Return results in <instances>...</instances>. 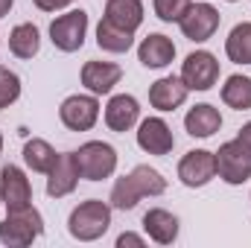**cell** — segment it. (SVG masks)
<instances>
[{
  "mask_svg": "<svg viewBox=\"0 0 251 248\" xmlns=\"http://www.w3.org/2000/svg\"><path fill=\"white\" fill-rule=\"evenodd\" d=\"M108 228H111V204H105L102 198L79 201L67 216V231L79 243H94Z\"/></svg>",
  "mask_w": 251,
  "mask_h": 248,
  "instance_id": "cell-1",
  "label": "cell"
},
{
  "mask_svg": "<svg viewBox=\"0 0 251 248\" xmlns=\"http://www.w3.org/2000/svg\"><path fill=\"white\" fill-rule=\"evenodd\" d=\"M44 234V216L26 204L18 210H6V219L0 222V243L9 248H26Z\"/></svg>",
  "mask_w": 251,
  "mask_h": 248,
  "instance_id": "cell-2",
  "label": "cell"
},
{
  "mask_svg": "<svg viewBox=\"0 0 251 248\" xmlns=\"http://www.w3.org/2000/svg\"><path fill=\"white\" fill-rule=\"evenodd\" d=\"M73 155H76V164H79V173H82L85 181L111 178L114 170H117V149L105 140H88Z\"/></svg>",
  "mask_w": 251,
  "mask_h": 248,
  "instance_id": "cell-3",
  "label": "cell"
},
{
  "mask_svg": "<svg viewBox=\"0 0 251 248\" xmlns=\"http://www.w3.org/2000/svg\"><path fill=\"white\" fill-rule=\"evenodd\" d=\"M216 155V175L225 181V184H246L251 178V146H246L240 137L228 140L219 146Z\"/></svg>",
  "mask_w": 251,
  "mask_h": 248,
  "instance_id": "cell-4",
  "label": "cell"
},
{
  "mask_svg": "<svg viewBox=\"0 0 251 248\" xmlns=\"http://www.w3.org/2000/svg\"><path fill=\"white\" fill-rule=\"evenodd\" d=\"M85 38H88V12H82V9H70L50 24V41L62 53L82 50Z\"/></svg>",
  "mask_w": 251,
  "mask_h": 248,
  "instance_id": "cell-5",
  "label": "cell"
},
{
  "mask_svg": "<svg viewBox=\"0 0 251 248\" xmlns=\"http://www.w3.org/2000/svg\"><path fill=\"white\" fill-rule=\"evenodd\" d=\"M219 21H222V15H219V9L213 3H190V9L184 12V18L178 21V26H181V35L187 41L204 44L207 38L216 35Z\"/></svg>",
  "mask_w": 251,
  "mask_h": 248,
  "instance_id": "cell-6",
  "label": "cell"
},
{
  "mask_svg": "<svg viewBox=\"0 0 251 248\" xmlns=\"http://www.w3.org/2000/svg\"><path fill=\"white\" fill-rule=\"evenodd\" d=\"M59 120L70 131H91L100 120V99L94 94H70L59 105Z\"/></svg>",
  "mask_w": 251,
  "mask_h": 248,
  "instance_id": "cell-7",
  "label": "cell"
},
{
  "mask_svg": "<svg viewBox=\"0 0 251 248\" xmlns=\"http://www.w3.org/2000/svg\"><path fill=\"white\" fill-rule=\"evenodd\" d=\"M181 82L190 91H210L219 82V59L207 50H196L181 62Z\"/></svg>",
  "mask_w": 251,
  "mask_h": 248,
  "instance_id": "cell-8",
  "label": "cell"
},
{
  "mask_svg": "<svg viewBox=\"0 0 251 248\" xmlns=\"http://www.w3.org/2000/svg\"><path fill=\"white\" fill-rule=\"evenodd\" d=\"M178 178L190 190L210 184L216 178V155L207 149H190L187 155L178 161Z\"/></svg>",
  "mask_w": 251,
  "mask_h": 248,
  "instance_id": "cell-9",
  "label": "cell"
},
{
  "mask_svg": "<svg viewBox=\"0 0 251 248\" xmlns=\"http://www.w3.org/2000/svg\"><path fill=\"white\" fill-rule=\"evenodd\" d=\"M137 146L146 155H170L176 146V134L164 117H146L137 123Z\"/></svg>",
  "mask_w": 251,
  "mask_h": 248,
  "instance_id": "cell-10",
  "label": "cell"
},
{
  "mask_svg": "<svg viewBox=\"0 0 251 248\" xmlns=\"http://www.w3.org/2000/svg\"><path fill=\"white\" fill-rule=\"evenodd\" d=\"M0 198L6 210H18L32 204V184L26 178V173L15 164H3L0 170Z\"/></svg>",
  "mask_w": 251,
  "mask_h": 248,
  "instance_id": "cell-11",
  "label": "cell"
},
{
  "mask_svg": "<svg viewBox=\"0 0 251 248\" xmlns=\"http://www.w3.org/2000/svg\"><path fill=\"white\" fill-rule=\"evenodd\" d=\"M82 85L88 88V94L94 97H105L114 91V85H120L123 79V67L114 62H85L82 73H79Z\"/></svg>",
  "mask_w": 251,
  "mask_h": 248,
  "instance_id": "cell-12",
  "label": "cell"
},
{
  "mask_svg": "<svg viewBox=\"0 0 251 248\" xmlns=\"http://www.w3.org/2000/svg\"><path fill=\"white\" fill-rule=\"evenodd\" d=\"M190 88L181 82V76H161L149 85V105L155 111H176L187 102Z\"/></svg>",
  "mask_w": 251,
  "mask_h": 248,
  "instance_id": "cell-13",
  "label": "cell"
},
{
  "mask_svg": "<svg viewBox=\"0 0 251 248\" xmlns=\"http://www.w3.org/2000/svg\"><path fill=\"white\" fill-rule=\"evenodd\" d=\"M82 173H79V164H76V155L73 152H62L59 161L53 164V170L47 173V196L50 198H64L70 196L76 184H79Z\"/></svg>",
  "mask_w": 251,
  "mask_h": 248,
  "instance_id": "cell-14",
  "label": "cell"
},
{
  "mask_svg": "<svg viewBox=\"0 0 251 248\" xmlns=\"http://www.w3.org/2000/svg\"><path fill=\"white\" fill-rule=\"evenodd\" d=\"M105 125L117 134L131 131L134 125L140 123V102L131 97V94H114L105 105Z\"/></svg>",
  "mask_w": 251,
  "mask_h": 248,
  "instance_id": "cell-15",
  "label": "cell"
},
{
  "mask_svg": "<svg viewBox=\"0 0 251 248\" xmlns=\"http://www.w3.org/2000/svg\"><path fill=\"white\" fill-rule=\"evenodd\" d=\"M173 59H176V44L164 32H149L137 44V62L149 70H164L167 64H173Z\"/></svg>",
  "mask_w": 251,
  "mask_h": 248,
  "instance_id": "cell-16",
  "label": "cell"
},
{
  "mask_svg": "<svg viewBox=\"0 0 251 248\" xmlns=\"http://www.w3.org/2000/svg\"><path fill=\"white\" fill-rule=\"evenodd\" d=\"M143 231L158 246H173L178 240V216L164 207H149L143 213Z\"/></svg>",
  "mask_w": 251,
  "mask_h": 248,
  "instance_id": "cell-17",
  "label": "cell"
},
{
  "mask_svg": "<svg viewBox=\"0 0 251 248\" xmlns=\"http://www.w3.org/2000/svg\"><path fill=\"white\" fill-rule=\"evenodd\" d=\"M184 128H187L190 137H213L219 128H222V114H219V108L216 105H210V102H199V105H193L187 114H184Z\"/></svg>",
  "mask_w": 251,
  "mask_h": 248,
  "instance_id": "cell-18",
  "label": "cell"
},
{
  "mask_svg": "<svg viewBox=\"0 0 251 248\" xmlns=\"http://www.w3.org/2000/svg\"><path fill=\"white\" fill-rule=\"evenodd\" d=\"M131 44H134V32H128L123 26L111 24L108 18H102V21L97 24V47H100V50L120 56V53H128V50H131Z\"/></svg>",
  "mask_w": 251,
  "mask_h": 248,
  "instance_id": "cell-19",
  "label": "cell"
},
{
  "mask_svg": "<svg viewBox=\"0 0 251 248\" xmlns=\"http://www.w3.org/2000/svg\"><path fill=\"white\" fill-rule=\"evenodd\" d=\"M105 18L128 32H137L143 24V3L140 0H108L105 3Z\"/></svg>",
  "mask_w": 251,
  "mask_h": 248,
  "instance_id": "cell-20",
  "label": "cell"
},
{
  "mask_svg": "<svg viewBox=\"0 0 251 248\" xmlns=\"http://www.w3.org/2000/svg\"><path fill=\"white\" fill-rule=\"evenodd\" d=\"M41 50V32L35 24H18L9 32V53L18 59H32Z\"/></svg>",
  "mask_w": 251,
  "mask_h": 248,
  "instance_id": "cell-21",
  "label": "cell"
},
{
  "mask_svg": "<svg viewBox=\"0 0 251 248\" xmlns=\"http://www.w3.org/2000/svg\"><path fill=\"white\" fill-rule=\"evenodd\" d=\"M56 161H59V152H56L44 137H29V140L24 143V164H26L32 173H44V175H47Z\"/></svg>",
  "mask_w": 251,
  "mask_h": 248,
  "instance_id": "cell-22",
  "label": "cell"
},
{
  "mask_svg": "<svg viewBox=\"0 0 251 248\" xmlns=\"http://www.w3.org/2000/svg\"><path fill=\"white\" fill-rule=\"evenodd\" d=\"M222 102L234 111H249L251 108V76L234 73L222 85Z\"/></svg>",
  "mask_w": 251,
  "mask_h": 248,
  "instance_id": "cell-23",
  "label": "cell"
},
{
  "mask_svg": "<svg viewBox=\"0 0 251 248\" xmlns=\"http://www.w3.org/2000/svg\"><path fill=\"white\" fill-rule=\"evenodd\" d=\"M225 56L234 64H251V24H237L225 38Z\"/></svg>",
  "mask_w": 251,
  "mask_h": 248,
  "instance_id": "cell-24",
  "label": "cell"
},
{
  "mask_svg": "<svg viewBox=\"0 0 251 248\" xmlns=\"http://www.w3.org/2000/svg\"><path fill=\"white\" fill-rule=\"evenodd\" d=\"M140 198H143V193H140L137 181H134L131 173H128V175H120V178L114 181L108 201H111V210H134Z\"/></svg>",
  "mask_w": 251,
  "mask_h": 248,
  "instance_id": "cell-25",
  "label": "cell"
},
{
  "mask_svg": "<svg viewBox=\"0 0 251 248\" xmlns=\"http://www.w3.org/2000/svg\"><path fill=\"white\" fill-rule=\"evenodd\" d=\"M131 178L137 181L143 198H146V196H164V193H167V178H164L155 167H149V164H137V167L131 170Z\"/></svg>",
  "mask_w": 251,
  "mask_h": 248,
  "instance_id": "cell-26",
  "label": "cell"
},
{
  "mask_svg": "<svg viewBox=\"0 0 251 248\" xmlns=\"http://www.w3.org/2000/svg\"><path fill=\"white\" fill-rule=\"evenodd\" d=\"M18 97H21V76L15 70H9V67L0 64V111L9 108V105H15Z\"/></svg>",
  "mask_w": 251,
  "mask_h": 248,
  "instance_id": "cell-27",
  "label": "cell"
},
{
  "mask_svg": "<svg viewBox=\"0 0 251 248\" xmlns=\"http://www.w3.org/2000/svg\"><path fill=\"white\" fill-rule=\"evenodd\" d=\"M190 3L193 0H152V9L164 24H178L190 9Z\"/></svg>",
  "mask_w": 251,
  "mask_h": 248,
  "instance_id": "cell-28",
  "label": "cell"
},
{
  "mask_svg": "<svg viewBox=\"0 0 251 248\" xmlns=\"http://www.w3.org/2000/svg\"><path fill=\"white\" fill-rule=\"evenodd\" d=\"M143 248L146 246V240H143V237H140V234H131V231H126V234H120V237H117V248Z\"/></svg>",
  "mask_w": 251,
  "mask_h": 248,
  "instance_id": "cell-29",
  "label": "cell"
},
{
  "mask_svg": "<svg viewBox=\"0 0 251 248\" xmlns=\"http://www.w3.org/2000/svg\"><path fill=\"white\" fill-rule=\"evenodd\" d=\"M41 12H59V9H64V6H70L73 0H32Z\"/></svg>",
  "mask_w": 251,
  "mask_h": 248,
  "instance_id": "cell-30",
  "label": "cell"
},
{
  "mask_svg": "<svg viewBox=\"0 0 251 248\" xmlns=\"http://www.w3.org/2000/svg\"><path fill=\"white\" fill-rule=\"evenodd\" d=\"M237 137H240V140H243L246 146H251V120H249V123H246V125H243L240 131H237Z\"/></svg>",
  "mask_w": 251,
  "mask_h": 248,
  "instance_id": "cell-31",
  "label": "cell"
},
{
  "mask_svg": "<svg viewBox=\"0 0 251 248\" xmlns=\"http://www.w3.org/2000/svg\"><path fill=\"white\" fill-rule=\"evenodd\" d=\"M12 6H15V0H0V18H6L12 12Z\"/></svg>",
  "mask_w": 251,
  "mask_h": 248,
  "instance_id": "cell-32",
  "label": "cell"
},
{
  "mask_svg": "<svg viewBox=\"0 0 251 248\" xmlns=\"http://www.w3.org/2000/svg\"><path fill=\"white\" fill-rule=\"evenodd\" d=\"M0 155H3V134H0Z\"/></svg>",
  "mask_w": 251,
  "mask_h": 248,
  "instance_id": "cell-33",
  "label": "cell"
},
{
  "mask_svg": "<svg viewBox=\"0 0 251 248\" xmlns=\"http://www.w3.org/2000/svg\"><path fill=\"white\" fill-rule=\"evenodd\" d=\"M228 3H240V0H228Z\"/></svg>",
  "mask_w": 251,
  "mask_h": 248,
  "instance_id": "cell-34",
  "label": "cell"
},
{
  "mask_svg": "<svg viewBox=\"0 0 251 248\" xmlns=\"http://www.w3.org/2000/svg\"><path fill=\"white\" fill-rule=\"evenodd\" d=\"M0 204H3V198H0Z\"/></svg>",
  "mask_w": 251,
  "mask_h": 248,
  "instance_id": "cell-35",
  "label": "cell"
},
{
  "mask_svg": "<svg viewBox=\"0 0 251 248\" xmlns=\"http://www.w3.org/2000/svg\"><path fill=\"white\" fill-rule=\"evenodd\" d=\"M249 201H251V196H249Z\"/></svg>",
  "mask_w": 251,
  "mask_h": 248,
  "instance_id": "cell-36",
  "label": "cell"
}]
</instances>
